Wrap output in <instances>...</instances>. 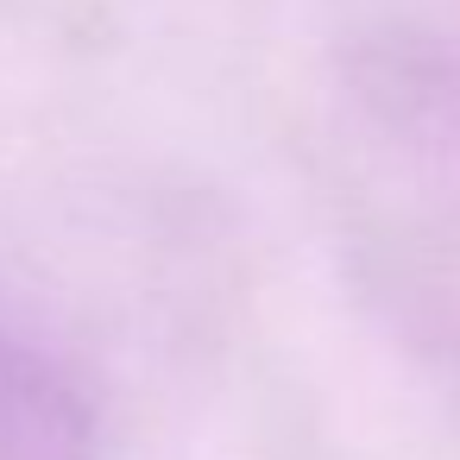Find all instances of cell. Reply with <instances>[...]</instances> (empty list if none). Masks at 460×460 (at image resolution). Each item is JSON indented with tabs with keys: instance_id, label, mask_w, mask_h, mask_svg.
Masks as SVG:
<instances>
[{
	"instance_id": "obj_1",
	"label": "cell",
	"mask_w": 460,
	"mask_h": 460,
	"mask_svg": "<svg viewBox=\"0 0 460 460\" xmlns=\"http://www.w3.org/2000/svg\"><path fill=\"white\" fill-rule=\"evenodd\" d=\"M0 460H108L95 403L64 366L0 328Z\"/></svg>"
}]
</instances>
